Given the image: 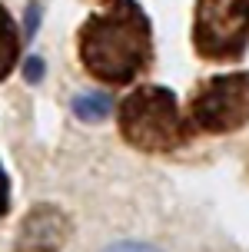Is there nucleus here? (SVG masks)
<instances>
[{
    "mask_svg": "<svg viewBox=\"0 0 249 252\" xmlns=\"http://www.w3.org/2000/svg\"><path fill=\"white\" fill-rule=\"evenodd\" d=\"M113 110V96L110 93H80L73 100V113L87 123H97V120H107Z\"/></svg>",
    "mask_w": 249,
    "mask_h": 252,
    "instance_id": "obj_7",
    "label": "nucleus"
},
{
    "mask_svg": "<svg viewBox=\"0 0 249 252\" xmlns=\"http://www.w3.org/2000/svg\"><path fill=\"white\" fill-rule=\"evenodd\" d=\"M27 76H30V80H40V76H43V63L40 60H27Z\"/></svg>",
    "mask_w": 249,
    "mask_h": 252,
    "instance_id": "obj_10",
    "label": "nucleus"
},
{
    "mask_svg": "<svg viewBox=\"0 0 249 252\" xmlns=\"http://www.w3.org/2000/svg\"><path fill=\"white\" fill-rule=\"evenodd\" d=\"M189 123L206 133H233L249 123V73H219L189 100Z\"/></svg>",
    "mask_w": 249,
    "mask_h": 252,
    "instance_id": "obj_4",
    "label": "nucleus"
},
{
    "mask_svg": "<svg viewBox=\"0 0 249 252\" xmlns=\"http://www.w3.org/2000/svg\"><path fill=\"white\" fill-rule=\"evenodd\" d=\"M7 209H10V179H7L3 163H0V219L7 216Z\"/></svg>",
    "mask_w": 249,
    "mask_h": 252,
    "instance_id": "obj_8",
    "label": "nucleus"
},
{
    "mask_svg": "<svg viewBox=\"0 0 249 252\" xmlns=\"http://www.w3.org/2000/svg\"><path fill=\"white\" fill-rule=\"evenodd\" d=\"M76 53L97 80L123 87L153 63L149 17L137 0H103V10L90 13L80 27Z\"/></svg>",
    "mask_w": 249,
    "mask_h": 252,
    "instance_id": "obj_1",
    "label": "nucleus"
},
{
    "mask_svg": "<svg viewBox=\"0 0 249 252\" xmlns=\"http://www.w3.org/2000/svg\"><path fill=\"white\" fill-rule=\"evenodd\" d=\"M120 133L130 146L143 153H170L193 139V123L179 110L173 90L140 87L120 103Z\"/></svg>",
    "mask_w": 249,
    "mask_h": 252,
    "instance_id": "obj_2",
    "label": "nucleus"
},
{
    "mask_svg": "<svg viewBox=\"0 0 249 252\" xmlns=\"http://www.w3.org/2000/svg\"><path fill=\"white\" fill-rule=\"evenodd\" d=\"M249 43V0H196L193 47L206 60H236Z\"/></svg>",
    "mask_w": 249,
    "mask_h": 252,
    "instance_id": "obj_3",
    "label": "nucleus"
},
{
    "mask_svg": "<svg viewBox=\"0 0 249 252\" xmlns=\"http://www.w3.org/2000/svg\"><path fill=\"white\" fill-rule=\"evenodd\" d=\"M67 232H70V222L63 219L60 209L37 206V209L24 219L17 249L20 252H57L63 242H67Z\"/></svg>",
    "mask_w": 249,
    "mask_h": 252,
    "instance_id": "obj_5",
    "label": "nucleus"
},
{
    "mask_svg": "<svg viewBox=\"0 0 249 252\" xmlns=\"http://www.w3.org/2000/svg\"><path fill=\"white\" fill-rule=\"evenodd\" d=\"M103 252H156L153 246H146V242H116V246H110V249Z\"/></svg>",
    "mask_w": 249,
    "mask_h": 252,
    "instance_id": "obj_9",
    "label": "nucleus"
},
{
    "mask_svg": "<svg viewBox=\"0 0 249 252\" xmlns=\"http://www.w3.org/2000/svg\"><path fill=\"white\" fill-rule=\"evenodd\" d=\"M17 60H20V33H17V24L10 20L7 7L0 3V80L10 76Z\"/></svg>",
    "mask_w": 249,
    "mask_h": 252,
    "instance_id": "obj_6",
    "label": "nucleus"
}]
</instances>
